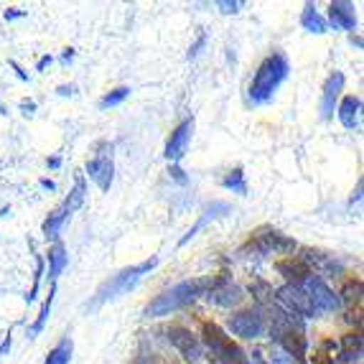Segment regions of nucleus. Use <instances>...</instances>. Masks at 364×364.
<instances>
[{"instance_id": "obj_21", "label": "nucleus", "mask_w": 364, "mask_h": 364, "mask_svg": "<svg viewBox=\"0 0 364 364\" xmlns=\"http://www.w3.org/2000/svg\"><path fill=\"white\" fill-rule=\"evenodd\" d=\"M64 267H67V250H64L61 242H56L54 247L49 250V278L56 280Z\"/></svg>"}, {"instance_id": "obj_42", "label": "nucleus", "mask_w": 364, "mask_h": 364, "mask_svg": "<svg viewBox=\"0 0 364 364\" xmlns=\"http://www.w3.org/2000/svg\"><path fill=\"white\" fill-rule=\"evenodd\" d=\"M61 59H64V61H72V59H74V49H67V51H64V56H61Z\"/></svg>"}, {"instance_id": "obj_16", "label": "nucleus", "mask_w": 364, "mask_h": 364, "mask_svg": "<svg viewBox=\"0 0 364 364\" xmlns=\"http://www.w3.org/2000/svg\"><path fill=\"white\" fill-rule=\"evenodd\" d=\"M278 344L283 346L291 357H296L298 362H304V357H306V336H304V331H301V328H293V331L283 334L278 339Z\"/></svg>"}, {"instance_id": "obj_5", "label": "nucleus", "mask_w": 364, "mask_h": 364, "mask_svg": "<svg viewBox=\"0 0 364 364\" xmlns=\"http://www.w3.org/2000/svg\"><path fill=\"white\" fill-rule=\"evenodd\" d=\"M306 288V293H309L311 298V306H314V314L316 316H321V314H328V311H336L341 306L339 296H336L331 288L323 283L321 278H316L314 273L309 275L306 280H301Z\"/></svg>"}, {"instance_id": "obj_32", "label": "nucleus", "mask_w": 364, "mask_h": 364, "mask_svg": "<svg viewBox=\"0 0 364 364\" xmlns=\"http://www.w3.org/2000/svg\"><path fill=\"white\" fill-rule=\"evenodd\" d=\"M204 41H207V36H204V33H201V36H199V41H196L194 46H191V51H188V59H194V56L199 54V49H201V46H204Z\"/></svg>"}, {"instance_id": "obj_35", "label": "nucleus", "mask_w": 364, "mask_h": 364, "mask_svg": "<svg viewBox=\"0 0 364 364\" xmlns=\"http://www.w3.org/2000/svg\"><path fill=\"white\" fill-rule=\"evenodd\" d=\"M21 16H23V11H18V8H11V11H6V21L21 18Z\"/></svg>"}, {"instance_id": "obj_26", "label": "nucleus", "mask_w": 364, "mask_h": 364, "mask_svg": "<svg viewBox=\"0 0 364 364\" xmlns=\"http://www.w3.org/2000/svg\"><path fill=\"white\" fill-rule=\"evenodd\" d=\"M54 296H56V286L51 288V293H49V298H46V304H43L41 314H38L36 323H33V328H31V334H33V336H36V334H41L43 323H46V318H49V314H51V304H54Z\"/></svg>"}, {"instance_id": "obj_31", "label": "nucleus", "mask_w": 364, "mask_h": 364, "mask_svg": "<svg viewBox=\"0 0 364 364\" xmlns=\"http://www.w3.org/2000/svg\"><path fill=\"white\" fill-rule=\"evenodd\" d=\"M240 6H242V3H227V0H222V3H219L222 13H237V11H240Z\"/></svg>"}, {"instance_id": "obj_4", "label": "nucleus", "mask_w": 364, "mask_h": 364, "mask_svg": "<svg viewBox=\"0 0 364 364\" xmlns=\"http://www.w3.org/2000/svg\"><path fill=\"white\" fill-rule=\"evenodd\" d=\"M201 334H204V344H207V349L212 352L214 364H245L240 346L232 344L217 323H204V326H201Z\"/></svg>"}, {"instance_id": "obj_10", "label": "nucleus", "mask_w": 364, "mask_h": 364, "mask_svg": "<svg viewBox=\"0 0 364 364\" xmlns=\"http://www.w3.org/2000/svg\"><path fill=\"white\" fill-rule=\"evenodd\" d=\"M191 133H194V120L186 117L168 138V146H166V158H168V161H181L183 153H186V143H188V138H191Z\"/></svg>"}, {"instance_id": "obj_24", "label": "nucleus", "mask_w": 364, "mask_h": 364, "mask_svg": "<svg viewBox=\"0 0 364 364\" xmlns=\"http://www.w3.org/2000/svg\"><path fill=\"white\" fill-rule=\"evenodd\" d=\"M64 219H67V212H64V209H56L54 214H49V219L43 222V235H46V240H56V237H59V230H61V225H64Z\"/></svg>"}, {"instance_id": "obj_29", "label": "nucleus", "mask_w": 364, "mask_h": 364, "mask_svg": "<svg viewBox=\"0 0 364 364\" xmlns=\"http://www.w3.org/2000/svg\"><path fill=\"white\" fill-rule=\"evenodd\" d=\"M250 291H252V296H257L260 304H265L267 298H273V288L267 286V283H262V280H255V283L250 286Z\"/></svg>"}, {"instance_id": "obj_41", "label": "nucleus", "mask_w": 364, "mask_h": 364, "mask_svg": "<svg viewBox=\"0 0 364 364\" xmlns=\"http://www.w3.org/2000/svg\"><path fill=\"white\" fill-rule=\"evenodd\" d=\"M250 364H265V362H262V359H260V352L252 354V359H250Z\"/></svg>"}, {"instance_id": "obj_36", "label": "nucleus", "mask_w": 364, "mask_h": 364, "mask_svg": "<svg viewBox=\"0 0 364 364\" xmlns=\"http://www.w3.org/2000/svg\"><path fill=\"white\" fill-rule=\"evenodd\" d=\"M56 92H59V95H64V97H67V95H74V85H61Z\"/></svg>"}, {"instance_id": "obj_8", "label": "nucleus", "mask_w": 364, "mask_h": 364, "mask_svg": "<svg viewBox=\"0 0 364 364\" xmlns=\"http://www.w3.org/2000/svg\"><path fill=\"white\" fill-rule=\"evenodd\" d=\"M278 298L288 306V314L306 316V318L314 316L316 318L314 306H311V298H309V293H306L304 283H288L286 288H280L278 291Z\"/></svg>"}, {"instance_id": "obj_27", "label": "nucleus", "mask_w": 364, "mask_h": 364, "mask_svg": "<svg viewBox=\"0 0 364 364\" xmlns=\"http://www.w3.org/2000/svg\"><path fill=\"white\" fill-rule=\"evenodd\" d=\"M341 296H344L346 304H359V301H362V283H359V280H349Z\"/></svg>"}, {"instance_id": "obj_37", "label": "nucleus", "mask_w": 364, "mask_h": 364, "mask_svg": "<svg viewBox=\"0 0 364 364\" xmlns=\"http://www.w3.org/2000/svg\"><path fill=\"white\" fill-rule=\"evenodd\" d=\"M21 109H23V115H33L36 105H33V102H23V105H21Z\"/></svg>"}, {"instance_id": "obj_18", "label": "nucleus", "mask_w": 364, "mask_h": 364, "mask_svg": "<svg viewBox=\"0 0 364 364\" xmlns=\"http://www.w3.org/2000/svg\"><path fill=\"white\" fill-rule=\"evenodd\" d=\"M301 26H304L309 33H326V21L318 16V11H316L314 3H309L306 11L301 13Z\"/></svg>"}, {"instance_id": "obj_12", "label": "nucleus", "mask_w": 364, "mask_h": 364, "mask_svg": "<svg viewBox=\"0 0 364 364\" xmlns=\"http://www.w3.org/2000/svg\"><path fill=\"white\" fill-rule=\"evenodd\" d=\"M341 90H344V74L334 72L326 79V87H323V95H321V117L323 120H328V117L334 115L336 100H339Z\"/></svg>"}, {"instance_id": "obj_7", "label": "nucleus", "mask_w": 364, "mask_h": 364, "mask_svg": "<svg viewBox=\"0 0 364 364\" xmlns=\"http://www.w3.org/2000/svg\"><path fill=\"white\" fill-rule=\"evenodd\" d=\"M85 171H87V176L97 183L102 191H107V188L112 186V173H115V166H112V148H102L92 161H87Z\"/></svg>"}, {"instance_id": "obj_28", "label": "nucleus", "mask_w": 364, "mask_h": 364, "mask_svg": "<svg viewBox=\"0 0 364 364\" xmlns=\"http://www.w3.org/2000/svg\"><path fill=\"white\" fill-rule=\"evenodd\" d=\"M128 95H130V90H128V87H117V90H112V92H109L107 97H105L100 105H102V107H115V105H120L122 100L128 97Z\"/></svg>"}, {"instance_id": "obj_3", "label": "nucleus", "mask_w": 364, "mask_h": 364, "mask_svg": "<svg viewBox=\"0 0 364 364\" xmlns=\"http://www.w3.org/2000/svg\"><path fill=\"white\" fill-rule=\"evenodd\" d=\"M156 265H158V257H151V260L140 262V265L125 267L122 273H117L115 278L107 280V283L100 288V291H97V304H105V301H109V298H115V296H120V293L135 288V286H138V280L143 278L146 273H151Z\"/></svg>"}, {"instance_id": "obj_9", "label": "nucleus", "mask_w": 364, "mask_h": 364, "mask_svg": "<svg viewBox=\"0 0 364 364\" xmlns=\"http://www.w3.org/2000/svg\"><path fill=\"white\" fill-rule=\"evenodd\" d=\"M168 341L181 352V357L186 359V362H199L201 359V341L196 339L188 328H181V326L168 328Z\"/></svg>"}, {"instance_id": "obj_13", "label": "nucleus", "mask_w": 364, "mask_h": 364, "mask_svg": "<svg viewBox=\"0 0 364 364\" xmlns=\"http://www.w3.org/2000/svg\"><path fill=\"white\" fill-rule=\"evenodd\" d=\"M328 21L336 26V28L352 31L357 28V16H354V6L346 3V0H336L328 6Z\"/></svg>"}, {"instance_id": "obj_1", "label": "nucleus", "mask_w": 364, "mask_h": 364, "mask_svg": "<svg viewBox=\"0 0 364 364\" xmlns=\"http://www.w3.org/2000/svg\"><path fill=\"white\" fill-rule=\"evenodd\" d=\"M214 288L212 278H191L183 280L178 286L168 288L161 296H156L151 304L146 306V318H161V316H168L171 311H178L183 306H188L191 301H196L199 296H204L207 291Z\"/></svg>"}, {"instance_id": "obj_23", "label": "nucleus", "mask_w": 364, "mask_h": 364, "mask_svg": "<svg viewBox=\"0 0 364 364\" xmlns=\"http://www.w3.org/2000/svg\"><path fill=\"white\" fill-rule=\"evenodd\" d=\"M341 346H344V352H341V359H344V362L359 359V354H362V336L346 334L344 339H341Z\"/></svg>"}, {"instance_id": "obj_34", "label": "nucleus", "mask_w": 364, "mask_h": 364, "mask_svg": "<svg viewBox=\"0 0 364 364\" xmlns=\"http://www.w3.org/2000/svg\"><path fill=\"white\" fill-rule=\"evenodd\" d=\"M51 61H54V59H51V56H41V59H38V64H36V69H38V72H43V69L49 67Z\"/></svg>"}, {"instance_id": "obj_15", "label": "nucleus", "mask_w": 364, "mask_h": 364, "mask_svg": "<svg viewBox=\"0 0 364 364\" xmlns=\"http://www.w3.org/2000/svg\"><path fill=\"white\" fill-rule=\"evenodd\" d=\"M359 109H362V100L349 95V97L341 100L339 105V120L346 130H354L359 125Z\"/></svg>"}, {"instance_id": "obj_40", "label": "nucleus", "mask_w": 364, "mask_h": 364, "mask_svg": "<svg viewBox=\"0 0 364 364\" xmlns=\"http://www.w3.org/2000/svg\"><path fill=\"white\" fill-rule=\"evenodd\" d=\"M41 186H43V188H49V191H54L56 183H54V181H49V178H41Z\"/></svg>"}, {"instance_id": "obj_6", "label": "nucleus", "mask_w": 364, "mask_h": 364, "mask_svg": "<svg viewBox=\"0 0 364 364\" xmlns=\"http://www.w3.org/2000/svg\"><path fill=\"white\" fill-rule=\"evenodd\" d=\"M230 331L240 339H257L265 331V316L260 311H240V314L230 316Z\"/></svg>"}, {"instance_id": "obj_33", "label": "nucleus", "mask_w": 364, "mask_h": 364, "mask_svg": "<svg viewBox=\"0 0 364 364\" xmlns=\"http://www.w3.org/2000/svg\"><path fill=\"white\" fill-rule=\"evenodd\" d=\"M168 173H171V176H173V178H176L178 183H186V176H183V171L178 168V166H171V171H168Z\"/></svg>"}, {"instance_id": "obj_38", "label": "nucleus", "mask_w": 364, "mask_h": 364, "mask_svg": "<svg viewBox=\"0 0 364 364\" xmlns=\"http://www.w3.org/2000/svg\"><path fill=\"white\" fill-rule=\"evenodd\" d=\"M8 349H11V334H8L6 339H3V344H0V354H6Z\"/></svg>"}, {"instance_id": "obj_22", "label": "nucleus", "mask_w": 364, "mask_h": 364, "mask_svg": "<svg viewBox=\"0 0 364 364\" xmlns=\"http://www.w3.org/2000/svg\"><path fill=\"white\" fill-rule=\"evenodd\" d=\"M72 349H74V344H72V339H61L59 344L54 346L49 352V357H46V362L43 364H69V359H72Z\"/></svg>"}, {"instance_id": "obj_25", "label": "nucleus", "mask_w": 364, "mask_h": 364, "mask_svg": "<svg viewBox=\"0 0 364 364\" xmlns=\"http://www.w3.org/2000/svg\"><path fill=\"white\" fill-rule=\"evenodd\" d=\"M225 188H230V191H235V194H247V183H245V173L242 168H235L230 171L225 176Z\"/></svg>"}, {"instance_id": "obj_30", "label": "nucleus", "mask_w": 364, "mask_h": 364, "mask_svg": "<svg viewBox=\"0 0 364 364\" xmlns=\"http://www.w3.org/2000/svg\"><path fill=\"white\" fill-rule=\"evenodd\" d=\"M41 275H43V260H41V257H36V275H33V288H31L28 296H26V301H28V304H33V301H36L38 286H41Z\"/></svg>"}, {"instance_id": "obj_20", "label": "nucleus", "mask_w": 364, "mask_h": 364, "mask_svg": "<svg viewBox=\"0 0 364 364\" xmlns=\"http://www.w3.org/2000/svg\"><path fill=\"white\" fill-rule=\"evenodd\" d=\"M85 194H87V186H85V176L82 173H77V178H74V188H72V194H69V199L64 201V212L72 214L77 212L82 204H85Z\"/></svg>"}, {"instance_id": "obj_2", "label": "nucleus", "mask_w": 364, "mask_h": 364, "mask_svg": "<svg viewBox=\"0 0 364 364\" xmlns=\"http://www.w3.org/2000/svg\"><path fill=\"white\" fill-rule=\"evenodd\" d=\"M288 72H291V67H288L286 56L283 54L267 56L260 67H257L255 79H252V85H250V100L257 105L270 102L275 90L288 79Z\"/></svg>"}, {"instance_id": "obj_19", "label": "nucleus", "mask_w": 364, "mask_h": 364, "mask_svg": "<svg viewBox=\"0 0 364 364\" xmlns=\"http://www.w3.org/2000/svg\"><path fill=\"white\" fill-rule=\"evenodd\" d=\"M217 212H230V207H227V204H222V201H217V204H212V207H209V209H207V212H204V217H201V219H199V222H196V225H194V227H191V230H188V232H186V235H183V237H181V240H178V247H183V245H186V242H188V240H191V237H194V235H196V232H199V230H201V227H207V222H209V219L219 217V214H217Z\"/></svg>"}, {"instance_id": "obj_11", "label": "nucleus", "mask_w": 364, "mask_h": 364, "mask_svg": "<svg viewBox=\"0 0 364 364\" xmlns=\"http://www.w3.org/2000/svg\"><path fill=\"white\" fill-rule=\"evenodd\" d=\"M255 250H260V252H293V250L298 247L296 242H293L291 237L280 235V232H265V235H257L255 242H250Z\"/></svg>"}, {"instance_id": "obj_14", "label": "nucleus", "mask_w": 364, "mask_h": 364, "mask_svg": "<svg viewBox=\"0 0 364 364\" xmlns=\"http://www.w3.org/2000/svg\"><path fill=\"white\" fill-rule=\"evenodd\" d=\"M275 270H278L280 275H286L288 280H293V283H301V280H306L311 275V267L306 265L301 257H291V260L275 262Z\"/></svg>"}, {"instance_id": "obj_17", "label": "nucleus", "mask_w": 364, "mask_h": 364, "mask_svg": "<svg viewBox=\"0 0 364 364\" xmlns=\"http://www.w3.org/2000/svg\"><path fill=\"white\" fill-rule=\"evenodd\" d=\"M240 298H242V291L237 286H219V283H214V288L209 291V301L217 306H225V309H230V306L240 304Z\"/></svg>"}, {"instance_id": "obj_39", "label": "nucleus", "mask_w": 364, "mask_h": 364, "mask_svg": "<svg viewBox=\"0 0 364 364\" xmlns=\"http://www.w3.org/2000/svg\"><path fill=\"white\" fill-rule=\"evenodd\" d=\"M59 166H61V158L59 156L49 158V168H59Z\"/></svg>"}]
</instances>
